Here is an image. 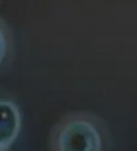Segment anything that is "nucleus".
I'll return each instance as SVG.
<instances>
[{
    "label": "nucleus",
    "mask_w": 137,
    "mask_h": 151,
    "mask_svg": "<svg viewBox=\"0 0 137 151\" xmlns=\"http://www.w3.org/2000/svg\"><path fill=\"white\" fill-rule=\"evenodd\" d=\"M21 129V115L18 107L0 100V150L9 149L17 141Z\"/></svg>",
    "instance_id": "f03ea898"
},
{
    "label": "nucleus",
    "mask_w": 137,
    "mask_h": 151,
    "mask_svg": "<svg viewBox=\"0 0 137 151\" xmlns=\"http://www.w3.org/2000/svg\"><path fill=\"white\" fill-rule=\"evenodd\" d=\"M105 142L107 131L102 121L86 113L66 116L52 134L54 150L99 151L104 148Z\"/></svg>",
    "instance_id": "f257e3e1"
},
{
    "label": "nucleus",
    "mask_w": 137,
    "mask_h": 151,
    "mask_svg": "<svg viewBox=\"0 0 137 151\" xmlns=\"http://www.w3.org/2000/svg\"><path fill=\"white\" fill-rule=\"evenodd\" d=\"M12 50V35L6 22L0 18V68L9 59Z\"/></svg>",
    "instance_id": "7ed1b4c3"
}]
</instances>
